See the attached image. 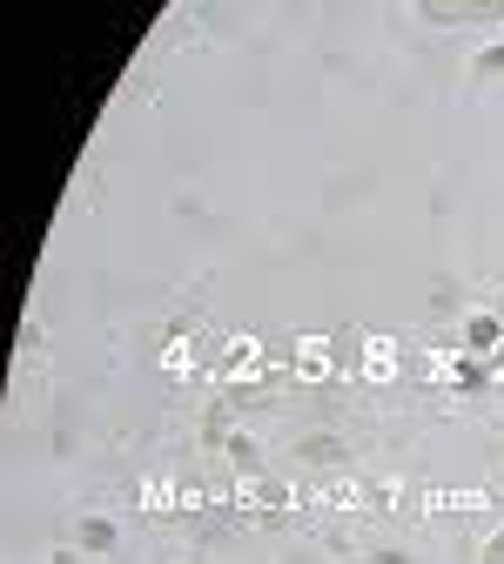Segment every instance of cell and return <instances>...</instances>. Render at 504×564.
I'll return each instance as SVG.
<instances>
[{"instance_id":"cell-1","label":"cell","mask_w":504,"mask_h":564,"mask_svg":"<svg viewBox=\"0 0 504 564\" xmlns=\"http://www.w3.org/2000/svg\"><path fill=\"white\" fill-rule=\"evenodd\" d=\"M458 336H464V349H471L478 364H491L497 349H504V316L497 310H464L458 316Z\"/></svg>"},{"instance_id":"cell-2","label":"cell","mask_w":504,"mask_h":564,"mask_svg":"<svg viewBox=\"0 0 504 564\" xmlns=\"http://www.w3.org/2000/svg\"><path fill=\"white\" fill-rule=\"evenodd\" d=\"M75 544H82L88 557H115V544H121V524H115L108 511H82V518H75Z\"/></svg>"},{"instance_id":"cell-3","label":"cell","mask_w":504,"mask_h":564,"mask_svg":"<svg viewBox=\"0 0 504 564\" xmlns=\"http://www.w3.org/2000/svg\"><path fill=\"white\" fill-rule=\"evenodd\" d=\"M464 82H471V88H497V82H504V41H484V47L471 54Z\"/></svg>"},{"instance_id":"cell-4","label":"cell","mask_w":504,"mask_h":564,"mask_svg":"<svg viewBox=\"0 0 504 564\" xmlns=\"http://www.w3.org/2000/svg\"><path fill=\"white\" fill-rule=\"evenodd\" d=\"M223 457H229V470L262 477V451H256V437H249V431H229V437H223Z\"/></svg>"},{"instance_id":"cell-5","label":"cell","mask_w":504,"mask_h":564,"mask_svg":"<svg viewBox=\"0 0 504 564\" xmlns=\"http://www.w3.org/2000/svg\"><path fill=\"white\" fill-rule=\"evenodd\" d=\"M256 370H262V349H256L249 336H236L229 357H223V383H243V377H256Z\"/></svg>"},{"instance_id":"cell-6","label":"cell","mask_w":504,"mask_h":564,"mask_svg":"<svg viewBox=\"0 0 504 564\" xmlns=\"http://www.w3.org/2000/svg\"><path fill=\"white\" fill-rule=\"evenodd\" d=\"M297 457H303V464H317V470H330V464H343L350 451H343V437H330V431H323V437H303V444H297Z\"/></svg>"},{"instance_id":"cell-7","label":"cell","mask_w":504,"mask_h":564,"mask_svg":"<svg viewBox=\"0 0 504 564\" xmlns=\"http://www.w3.org/2000/svg\"><path fill=\"white\" fill-rule=\"evenodd\" d=\"M297 377L310 383V377H330V343L323 336H303L297 343Z\"/></svg>"},{"instance_id":"cell-8","label":"cell","mask_w":504,"mask_h":564,"mask_svg":"<svg viewBox=\"0 0 504 564\" xmlns=\"http://www.w3.org/2000/svg\"><path fill=\"white\" fill-rule=\"evenodd\" d=\"M364 349H371V377L390 383V377H397V343H390V336H371Z\"/></svg>"},{"instance_id":"cell-9","label":"cell","mask_w":504,"mask_h":564,"mask_svg":"<svg viewBox=\"0 0 504 564\" xmlns=\"http://www.w3.org/2000/svg\"><path fill=\"white\" fill-rule=\"evenodd\" d=\"M189 364H195V357H189V343H182V336H175V343H169V349H162V370H189Z\"/></svg>"},{"instance_id":"cell-10","label":"cell","mask_w":504,"mask_h":564,"mask_svg":"<svg viewBox=\"0 0 504 564\" xmlns=\"http://www.w3.org/2000/svg\"><path fill=\"white\" fill-rule=\"evenodd\" d=\"M478 564H504V524L484 538V551H478Z\"/></svg>"},{"instance_id":"cell-11","label":"cell","mask_w":504,"mask_h":564,"mask_svg":"<svg viewBox=\"0 0 504 564\" xmlns=\"http://www.w3.org/2000/svg\"><path fill=\"white\" fill-rule=\"evenodd\" d=\"M47 564H88V551H82V544H61V551H54Z\"/></svg>"},{"instance_id":"cell-12","label":"cell","mask_w":504,"mask_h":564,"mask_svg":"<svg viewBox=\"0 0 504 564\" xmlns=\"http://www.w3.org/2000/svg\"><path fill=\"white\" fill-rule=\"evenodd\" d=\"M491 377H497V383H504V349H497V357H491Z\"/></svg>"},{"instance_id":"cell-13","label":"cell","mask_w":504,"mask_h":564,"mask_svg":"<svg viewBox=\"0 0 504 564\" xmlns=\"http://www.w3.org/2000/svg\"><path fill=\"white\" fill-rule=\"evenodd\" d=\"M182 564H189V557H182Z\"/></svg>"}]
</instances>
